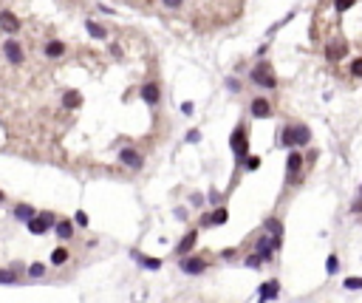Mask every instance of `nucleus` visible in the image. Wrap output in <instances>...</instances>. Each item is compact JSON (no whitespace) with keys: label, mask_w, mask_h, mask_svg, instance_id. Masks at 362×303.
I'll list each match as a JSON object with an SVG mask.
<instances>
[{"label":"nucleus","mask_w":362,"mask_h":303,"mask_svg":"<svg viewBox=\"0 0 362 303\" xmlns=\"http://www.w3.org/2000/svg\"><path fill=\"white\" fill-rule=\"evenodd\" d=\"M309 139H312V134H309V128L306 125H286L283 131H280V145H309Z\"/></svg>","instance_id":"nucleus-1"},{"label":"nucleus","mask_w":362,"mask_h":303,"mask_svg":"<svg viewBox=\"0 0 362 303\" xmlns=\"http://www.w3.org/2000/svg\"><path fill=\"white\" fill-rule=\"evenodd\" d=\"M249 77H252V83L261 85V88H275V85H278V80H275V71H272V66H266V63L255 66Z\"/></svg>","instance_id":"nucleus-2"},{"label":"nucleus","mask_w":362,"mask_h":303,"mask_svg":"<svg viewBox=\"0 0 362 303\" xmlns=\"http://www.w3.org/2000/svg\"><path fill=\"white\" fill-rule=\"evenodd\" d=\"M29 230H32L34 236H43V233L54 230V213H37V216L29 221Z\"/></svg>","instance_id":"nucleus-3"},{"label":"nucleus","mask_w":362,"mask_h":303,"mask_svg":"<svg viewBox=\"0 0 362 303\" xmlns=\"http://www.w3.org/2000/svg\"><path fill=\"white\" fill-rule=\"evenodd\" d=\"M232 151H235V156H238V162H244L247 159V151H249V139H247V131L244 128H235L232 131Z\"/></svg>","instance_id":"nucleus-4"},{"label":"nucleus","mask_w":362,"mask_h":303,"mask_svg":"<svg viewBox=\"0 0 362 303\" xmlns=\"http://www.w3.org/2000/svg\"><path fill=\"white\" fill-rule=\"evenodd\" d=\"M278 250H280V247H278V244H275L269 236H266V233L258 238V241H255V255H261V258H263V264H266V261H272Z\"/></svg>","instance_id":"nucleus-5"},{"label":"nucleus","mask_w":362,"mask_h":303,"mask_svg":"<svg viewBox=\"0 0 362 303\" xmlns=\"http://www.w3.org/2000/svg\"><path fill=\"white\" fill-rule=\"evenodd\" d=\"M300 168H303V153L292 151V153H289V159H286V182H289V185H295V182H297Z\"/></svg>","instance_id":"nucleus-6"},{"label":"nucleus","mask_w":362,"mask_h":303,"mask_svg":"<svg viewBox=\"0 0 362 303\" xmlns=\"http://www.w3.org/2000/svg\"><path fill=\"white\" fill-rule=\"evenodd\" d=\"M119 162L128 165L131 170H139L142 165H145V156H142L139 151H133V148H125V151L119 153Z\"/></svg>","instance_id":"nucleus-7"},{"label":"nucleus","mask_w":362,"mask_h":303,"mask_svg":"<svg viewBox=\"0 0 362 303\" xmlns=\"http://www.w3.org/2000/svg\"><path fill=\"white\" fill-rule=\"evenodd\" d=\"M207 267H210V264H207L204 258H181V272H184V275H201Z\"/></svg>","instance_id":"nucleus-8"},{"label":"nucleus","mask_w":362,"mask_h":303,"mask_svg":"<svg viewBox=\"0 0 362 303\" xmlns=\"http://www.w3.org/2000/svg\"><path fill=\"white\" fill-rule=\"evenodd\" d=\"M3 54H6V60H9V63H15V66H20V63H23V46H20V43H15V40H6V43H3Z\"/></svg>","instance_id":"nucleus-9"},{"label":"nucleus","mask_w":362,"mask_h":303,"mask_svg":"<svg viewBox=\"0 0 362 303\" xmlns=\"http://www.w3.org/2000/svg\"><path fill=\"white\" fill-rule=\"evenodd\" d=\"M278 292H280L278 281H266V284H261V289H258V301H261V303L275 301V298H278Z\"/></svg>","instance_id":"nucleus-10"},{"label":"nucleus","mask_w":362,"mask_h":303,"mask_svg":"<svg viewBox=\"0 0 362 303\" xmlns=\"http://www.w3.org/2000/svg\"><path fill=\"white\" fill-rule=\"evenodd\" d=\"M249 114H252L255 119H266L269 114H272V105H269V100L258 97V100H252V105H249Z\"/></svg>","instance_id":"nucleus-11"},{"label":"nucleus","mask_w":362,"mask_h":303,"mask_svg":"<svg viewBox=\"0 0 362 303\" xmlns=\"http://www.w3.org/2000/svg\"><path fill=\"white\" fill-rule=\"evenodd\" d=\"M263 230H266V236H269L280 247V241H283V224H280L278 219H266L263 221Z\"/></svg>","instance_id":"nucleus-12"},{"label":"nucleus","mask_w":362,"mask_h":303,"mask_svg":"<svg viewBox=\"0 0 362 303\" xmlns=\"http://www.w3.org/2000/svg\"><path fill=\"white\" fill-rule=\"evenodd\" d=\"M196 241H198V233H196V230H190V233H187V236H184V238H181V241H179V247H176V252H179L181 258H187V252H190L193 247H196Z\"/></svg>","instance_id":"nucleus-13"},{"label":"nucleus","mask_w":362,"mask_h":303,"mask_svg":"<svg viewBox=\"0 0 362 303\" xmlns=\"http://www.w3.org/2000/svg\"><path fill=\"white\" fill-rule=\"evenodd\" d=\"M0 29H3V32H17V29H20V20H17L12 12H0Z\"/></svg>","instance_id":"nucleus-14"},{"label":"nucleus","mask_w":362,"mask_h":303,"mask_svg":"<svg viewBox=\"0 0 362 303\" xmlns=\"http://www.w3.org/2000/svg\"><path fill=\"white\" fill-rule=\"evenodd\" d=\"M34 216H37V210H34L32 204H17L15 207V219H20V221H32Z\"/></svg>","instance_id":"nucleus-15"},{"label":"nucleus","mask_w":362,"mask_h":303,"mask_svg":"<svg viewBox=\"0 0 362 303\" xmlns=\"http://www.w3.org/2000/svg\"><path fill=\"white\" fill-rule=\"evenodd\" d=\"M54 233L63 238V241H68V238L74 236V224H71V221H57V224H54Z\"/></svg>","instance_id":"nucleus-16"},{"label":"nucleus","mask_w":362,"mask_h":303,"mask_svg":"<svg viewBox=\"0 0 362 303\" xmlns=\"http://www.w3.org/2000/svg\"><path fill=\"white\" fill-rule=\"evenodd\" d=\"M142 97H145L148 105H159V88H156V85H145V88H142Z\"/></svg>","instance_id":"nucleus-17"},{"label":"nucleus","mask_w":362,"mask_h":303,"mask_svg":"<svg viewBox=\"0 0 362 303\" xmlns=\"http://www.w3.org/2000/svg\"><path fill=\"white\" fill-rule=\"evenodd\" d=\"M63 105H66L68 111H74V108H80V105H82V97H80L77 91H68L66 97H63Z\"/></svg>","instance_id":"nucleus-18"},{"label":"nucleus","mask_w":362,"mask_h":303,"mask_svg":"<svg viewBox=\"0 0 362 303\" xmlns=\"http://www.w3.org/2000/svg\"><path fill=\"white\" fill-rule=\"evenodd\" d=\"M68 250L66 247H57V250H54V252H51V264H54V267H63V264H66L68 261Z\"/></svg>","instance_id":"nucleus-19"},{"label":"nucleus","mask_w":362,"mask_h":303,"mask_svg":"<svg viewBox=\"0 0 362 303\" xmlns=\"http://www.w3.org/2000/svg\"><path fill=\"white\" fill-rule=\"evenodd\" d=\"M46 54H49V57H63V54H66V46H63L60 40H51V43H46Z\"/></svg>","instance_id":"nucleus-20"},{"label":"nucleus","mask_w":362,"mask_h":303,"mask_svg":"<svg viewBox=\"0 0 362 303\" xmlns=\"http://www.w3.org/2000/svg\"><path fill=\"white\" fill-rule=\"evenodd\" d=\"M85 29H88V34H91V37H97V40H105V29H102V26H99V23H94V20H88V23H85Z\"/></svg>","instance_id":"nucleus-21"},{"label":"nucleus","mask_w":362,"mask_h":303,"mask_svg":"<svg viewBox=\"0 0 362 303\" xmlns=\"http://www.w3.org/2000/svg\"><path fill=\"white\" fill-rule=\"evenodd\" d=\"M133 255H136V258H139V261H142L148 269H159V267H162V261H159V258H142L139 252H133Z\"/></svg>","instance_id":"nucleus-22"},{"label":"nucleus","mask_w":362,"mask_h":303,"mask_svg":"<svg viewBox=\"0 0 362 303\" xmlns=\"http://www.w3.org/2000/svg\"><path fill=\"white\" fill-rule=\"evenodd\" d=\"M230 219V213H227V210H224V207H218V210H215L213 213V224H224V221Z\"/></svg>","instance_id":"nucleus-23"},{"label":"nucleus","mask_w":362,"mask_h":303,"mask_svg":"<svg viewBox=\"0 0 362 303\" xmlns=\"http://www.w3.org/2000/svg\"><path fill=\"white\" fill-rule=\"evenodd\" d=\"M0 284H17V275L9 269H0Z\"/></svg>","instance_id":"nucleus-24"},{"label":"nucleus","mask_w":362,"mask_h":303,"mask_svg":"<svg viewBox=\"0 0 362 303\" xmlns=\"http://www.w3.org/2000/svg\"><path fill=\"white\" fill-rule=\"evenodd\" d=\"M247 267H249V269H258V267H263V258H261V255H249V258H247Z\"/></svg>","instance_id":"nucleus-25"},{"label":"nucleus","mask_w":362,"mask_h":303,"mask_svg":"<svg viewBox=\"0 0 362 303\" xmlns=\"http://www.w3.org/2000/svg\"><path fill=\"white\" fill-rule=\"evenodd\" d=\"M29 275H32V278H43V275H46V267H43V264H32V267H29Z\"/></svg>","instance_id":"nucleus-26"},{"label":"nucleus","mask_w":362,"mask_h":303,"mask_svg":"<svg viewBox=\"0 0 362 303\" xmlns=\"http://www.w3.org/2000/svg\"><path fill=\"white\" fill-rule=\"evenodd\" d=\"M244 165H247L249 170H258V168H261V156H247Z\"/></svg>","instance_id":"nucleus-27"},{"label":"nucleus","mask_w":362,"mask_h":303,"mask_svg":"<svg viewBox=\"0 0 362 303\" xmlns=\"http://www.w3.org/2000/svg\"><path fill=\"white\" fill-rule=\"evenodd\" d=\"M346 289H362V278H346Z\"/></svg>","instance_id":"nucleus-28"},{"label":"nucleus","mask_w":362,"mask_h":303,"mask_svg":"<svg viewBox=\"0 0 362 303\" xmlns=\"http://www.w3.org/2000/svg\"><path fill=\"white\" fill-rule=\"evenodd\" d=\"M337 267H340L337 255H329V261H326V269H329V272H337Z\"/></svg>","instance_id":"nucleus-29"},{"label":"nucleus","mask_w":362,"mask_h":303,"mask_svg":"<svg viewBox=\"0 0 362 303\" xmlns=\"http://www.w3.org/2000/svg\"><path fill=\"white\" fill-rule=\"evenodd\" d=\"M343 54H346V51H343V46H331V51H329V57H331V60H340Z\"/></svg>","instance_id":"nucleus-30"},{"label":"nucleus","mask_w":362,"mask_h":303,"mask_svg":"<svg viewBox=\"0 0 362 303\" xmlns=\"http://www.w3.org/2000/svg\"><path fill=\"white\" fill-rule=\"evenodd\" d=\"M354 3H357V0H337V9H340V12H346V9H351V6H354Z\"/></svg>","instance_id":"nucleus-31"},{"label":"nucleus","mask_w":362,"mask_h":303,"mask_svg":"<svg viewBox=\"0 0 362 303\" xmlns=\"http://www.w3.org/2000/svg\"><path fill=\"white\" fill-rule=\"evenodd\" d=\"M198 224H201V227H213V213H204V216H201V221H198Z\"/></svg>","instance_id":"nucleus-32"},{"label":"nucleus","mask_w":362,"mask_h":303,"mask_svg":"<svg viewBox=\"0 0 362 303\" xmlns=\"http://www.w3.org/2000/svg\"><path fill=\"white\" fill-rule=\"evenodd\" d=\"M351 71H354L357 77H362V57H360V60H354V63H351Z\"/></svg>","instance_id":"nucleus-33"},{"label":"nucleus","mask_w":362,"mask_h":303,"mask_svg":"<svg viewBox=\"0 0 362 303\" xmlns=\"http://www.w3.org/2000/svg\"><path fill=\"white\" fill-rule=\"evenodd\" d=\"M227 88H230V91H241V83H238L235 77H230V80H227Z\"/></svg>","instance_id":"nucleus-34"},{"label":"nucleus","mask_w":362,"mask_h":303,"mask_svg":"<svg viewBox=\"0 0 362 303\" xmlns=\"http://www.w3.org/2000/svg\"><path fill=\"white\" fill-rule=\"evenodd\" d=\"M74 221H77L80 227H88V216H85V213H77V216H74Z\"/></svg>","instance_id":"nucleus-35"},{"label":"nucleus","mask_w":362,"mask_h":303,"mask_svg":"<svg viewBox=\"0 0 362 303\" xmlns=\"http://www.w3.org/2000/svg\"><path fill=\"white\" fill-rule=\"evenodd\" d=\"M162 3H165L167 9H179V6L184 3V0H162Z\"/></svg>","instance_id":"nucleus-36"},{"label":"nucleus","mask_w":362,"mask_h":303,"mask_svg":"<svg viewBox=\"0 0 362 303\" xmlns=\"http://www.w3.org/2000/svg\"><path fill=\"white\" fill-rule=\"evenodd\" d=\"M210 202H213V204H218V202H221V193H218L215 187H213V190H210Z\"/></svg>","instance_id":"nucleus-37"},{"label":"nucleus","mask_w":362,"mask_h":303,"mask_svg":"<svg viewBox=\"0 0 362 303\" xmlns=\"http://www.w3.org/2000/svg\"><path fill=\"white\" fill-rule=\"evenodd\" d=\"M187 139H190V142H198V139H201V134H198V131H190V134H187Z\"/></svg>","instance_id":"nucleus-38"},{"label":"nucleus","mask_w":362,"mask_h":303,"mask_svg":"<svg viewBox=\"0 0 362 303\" xmlns=\"http://www.w3.org/2000/svg\"><path fill=\"white\" fill-rule=\"evenodd\" d=\"M193 204H196V207H201V204H204V196H201V193H196V196H193Z\"/></svg>","instance_id":"nucleus-39"},{"label":"nucleus","mask_w":362,"mask_h":303,"mask_svg":"<svg viewBox=\"0 0 362 303\" xmlns=\"http://www.w3.org/2000/svg\"><path fill=\"white\" fill-rule=\"evenodd\" d=\"M0 202H6V196H3V190H0Z\"/></svg>","instance_id":"nucleus-40"},{"label":"nucleus","mask_w":362,"mask_h":303,"mask_svg":"<svg viewBox=\"0 0 362 303\" xmlns=\"http://www.w3.org/2000/svg\"><path fill=\"white\" fill-rule=\"evenodd\" d=\"M360 199H362V187H360Z\"/></svg>","instance_id":"nucleus-41"}]
</instances>
